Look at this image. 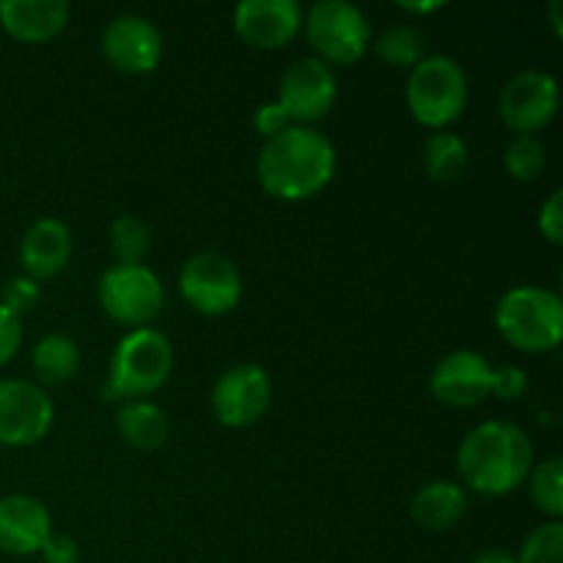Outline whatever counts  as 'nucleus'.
Masks as SVG:
<instances>
[{
	"mask_svg": "<svg viewBox=\"0 0 563 563\" xmlns=\"http://www.w3.org/2000/svg\"><path fill=\"white\" fill-rule=\"evenodd\" d=\"M561 11L563 5L555 0V3H550V14H553V27H555V36H561L563 33V25H561Z\"/></svg>",
	"mask_w": 563,
	"mask_h": 563,
	"instance_id": "36",
	"label": "nucleus"
},
{
	"mask_svg": "<svg viewBox=\"0 0 563 563\" xmlns=\"http://www.w3.org/2000/svg\"><path fill=\"white\" fill-rule=\"evenodd\" d=\"M339 99V80L333 66L319 58H297L286 66L278 82V104L286 110L291 124L311 126L333 110Z\"/></svg>",
	"mask_w": 563,
	"mask_h": 563,
	"instance_id": "12",
	"label": "nucleus"
},
{
	"mask_svg": "<svg viewBox=\"0 0 563 563\" xmlns=\"http://www.w3.org/2000/svg\"><path fill=\"white\" fill-rule=\"evenodd\" d=\"M467 75L449 55H427L407 77V108L429 130H449L467 108Z\"/></svg>",
	"mask_w": 563,
	"mask_h": 563,
	"instance_id": "5",
	"label": "nucleus"
},
{
	"mask_svg": "<svg viewBox=\"0 0 563 563\" xmlns=\"http://www.w3.org/2000/svg\"><path fill=\"white\" fill-rule=\"evenodd\" d=\"M471 165L465 141L451 130H438L423 143V170L432 181H456Z\"/></svg>",
	"mask_w": 563,
	"mask_h": 563,
	"instance_id": "22",
	"label": "nucleus"
},
{
	"mask_svg": "<svg viewBox=\"0 0 563 563\" xmlns=\"http://www.w3.org/2000/svg\"><path fill=\"white\" fill-rule=\"evenodd\" d=\"M548 165V148L537 135H515L504 152V168L515 181H533Z\"/></svg>",
	"mask_w": 563,
	"mask_h": 563,
	"instance_id": "26",
	"label": "nucleus"
},
{
	"mask_svg": "<svg viewBox=\"0 0 563 563\" xmlns=\"http://www.w3.org/2000/svg\"><path fill=\"white\" fill-rule=\"evenodd\" d=\"M53 399L27 379H0V445L27 449L53 429Z\"/></svg>",
	"mask_w": 563,
	"mask_h": 563,
	"instance_id": "11",
	"label": "nucleus"
},
{
	"mask_svg": "<svg viewBox=\"0 0 563 563\" xmlns=\"http://www.w3.org/2000/svg\"><path fill=\"white\" fill-rule=\"evenodd\" d=\"M471 563H517V559H515V553L506 548H487V550H482L478 555H473Z\"/></svg>",
	"mask_w": 563,
	"mask_h": 563,
	"instance_id": "35",
	"label": "nucleus"
},
{
	"mask_svg": "<svg viewBox=\"0 0 563 563\" xmlns=\"http://www.w3.org/2000/svg\"><path fill=\"white\" fill-rule=\"evenodd\" d=\"M31 366L36 377L47 385H64L80 368V346L66 333H47L31 352Z\"/></svg>",
	"mask_w": 563,
	"mask_h": 563,
	"instance_id": "21",
	"label": "nucleus"
},
{
	"mask_svg": "<svg viewBox=\"0 0 563 563\" xmlns=\"http://www.w3.org/2000/svg\"><path fill=\"white\" fill-rule=\"evenodd\" d=\"M115 432L130 449L157 451L168 443L170 421L159 405L148 399L124 401L115 412Z\"/></svg>",
	"mask_w": 563,
	"mask_h": 563,
	"instance_id": "20",
	"label": "nucleus"
},
{
	"mask_svg": "<svg viewBox=\"0 0 563 563\" xmlns=\"http://www.w3.org/2000/svg\"><path fill=\"white\" fill-rule=\"evenodd\" d=\"M539 231L550 245H563V190H553L539 209Z\"/></svg>",
	"mask_w": 563,
	"mask_h": 563,
	"instance_id": "30",
	"label": "nucleus"
},
{
	"mask_svg": "<svg viewBox=\"0 0 563 563\" xmlns=\"http://www.w3.org/2000/svg\"><path fill=\"white\" fill-rule=\"evenodd\" d=\"M467 493L462 484L438 478L423 484L410 504V517L418 528L429 533H445L465 517Z\"/></svg>",
	"mask_w": 563,
	"mask_h": 563,
	"instance_id": "19",
	"label": "nucleus"
},
{
	"mask_svg": "<svg viewBox=\"0 0 563 563\" xmlns=\"http://www.w3.org/2000/svg\"><path fill=\"white\" fill-rule=\"evenodd\" d=\"M69 22L66 0H0V25L22 44H44Z\"/></svg>",
	"mask_w": 563,
	"mask_h": 563,
	"instance_id": "18",
	"label": "nucleus"
},
{
	"mask_svg": "<svg viewBox=\"0 0 563 563\" xmlns=\"http://www.w3.org/2000/svg\"><path fill=\"white\" fill-rule=\"evenodd\" d=\"M495 366L473 350H454L440 357L429 377L434 399L454 410H471L493 394Z\"/></svg>",
	"mask_w": 563,
	"mask_h": 563,
	"instance_id": "14",
	"label": "nucleus"
},
{
	"mask_svg": "<svg viewBox=\"0 0 563 563\" xmlns=\"http://www.w3.org/2000/svg\"><path fill=\"white\" fill-rule=\"evenodd\" d=\"M374 53L385 64L412 69V66H418L427 58V36H423L418 25L399 22V25H390L388 31L379 33V38L374 42Z\"/></svg>",
	"mask_w": 563,
	"mask_h": 563,
	"instance_id": "23",
	"label": "nucleus"
},
{
	"mask_svg": "<svg viewBox=\"0 0 563 563\" xmlns=\"http://www.w3.org/2000/svg\"><path fill=\"white\" fill-rule=\"evenodd\" d=\"M71 234L64 220L38 218L27 225L20 242V264L31 280L55 278L69 264Z\"/></svg>",
	"mask_w": 563,
	"mask_h": 563,
	"instance_id": "17",
	"label": "nucleus"
},
{
	"mask_svg": "<svg viewBox=\"0 0 563 563\" xmlns=\"http://www.w3.org/2000/svg\"><path fill=\"white\" fill-rule=\"evenodd\" d=\"M174 372V346L154 328L130 330L110 355L108 383L99 390L104 401L146 399L163 388Z\"/></svg>",
	"mask_w": 563,
	"mask_h": 563,
	"instance_id": "3",
	"label": "nucleus"
},
{
	"mask_svg": "<svg viewBox=\"0 0 563 563\" xmlns=\"http://www.w3.org/2000/svg\"><path fill=\"white\" fill-rule=\"evenodd\" d=\"M273 401V379L256 363L225 368L212 388V412L223 427L247 429L264 418Z\"/></svg>",
	"mask_w": 563,
	"mask_h": 563,
	"instance_id": "10",
	"label": "nucleus"
},
{
	"mask_svg": "<svg viewBox=\"0 0 563 563\" xmlns=\"http://www.w3.org/2000/svg\"><path fill=\"white\" fill-rule=\"evenodd\" d=\"M515 559L517 563H563V522L548 520L533 528Z\"/></svg>",
	"mask_w": 563,
	"mask_h": 563,
	"instance_id": "27",
	"label": "nucleus"
},
{
	"mask_svg": "<svg viewBox=\"0 0 563 563\" xmlns=\"http://www.w3.org/2000/svg\"><path fill=\"white\" fill-rule=\"evenodd\" d=\"M396 9L405 11V14L410 16H427V14H434V11L445 9V3L443 0H421V3H416V0L407 3V0H401V3H396Z\"/></svg>",
	"mask_w": 563,
	"mask_h": 563,
	"instance_id": "34",
	"label": "nucleus"
},
{
	"mask_svg": "<svg viewBox=\"0 0 563 563\" xmlns=\"http://www.w3.org/2000/svg\"><path fill=\"white\" fill-rule=\"evenodd\" d=\"M500 339L520 352H550L563 339V300L542 286H515L495 306Z\"/></svg>",
	"mask_w": 563,
	"mask_h": 563,
	"instance_id": "4",
	"label": "nucleus"
},
{
	"mask_svg": "<svg viewBox=\"0 0 563 563\" xmlns=\"http://www.w3.org/2000/svg\"><path fill=\"white\" fill-rule=\"evenodd\" d=\"M258 185L278 201H308L333 181L335 148L313 126L291 124L264 141L256 159Z\"/></svg>",
	"mask_w": 563,
	"mask_h": 563,
	"instance_id": "1",
	"label": "nucleus"
},
{
	"mask_svg": "<svg viewBox=\"0 0 563 563\" xmlns=\"http://www.w3.org/2000/svg\"><path fill=\"white\" fill-rule=\"evenodd\" d=\"M179 295L201 317H225L242 300V275L223 253H196L179 273Z\"/></svg>",
	"mask_w": 563,
	"mask_h": 563,
	"instance_id": "8",
	"label": "nucleus"
},
{
	"mask_svg": "<svg viewBox=\"0 0 563 563\" xmlns=\"http://www.w3.org/2000/svg\"><path fill=\"white\" fill-rule=\"evenodd\" d=\"M38 295H42V291H38L36 280H31L27 275H20V278H11L9 284H5L3 297H0V306H5L11 313L20 317V313L31 311V308L36 306Z\"/></svg>",
	"mask_w": 563,
	"mask_h": 563,
	"instance_id": "29",
	"label": "nucleus"
},
{
	"mask_svg": "<svg viewBox=\"0 0 563 563\" xmlns=\"http://www.w3.org/2000/svg\"><path fill=\"white\" fill-rule=\"evenodd\" d=\"M456 467L467 489L484 498H504L522 487L531 473V438L517 423L484 421L462 438Z\"/></svg>",
	"mask_w": 563,
	"mask_h": 563,
	"instance_id": "2",
	"label": "nucleus"
},
{
	"mask_svg": "<svg viewBox=\"0 0 563 563\" xmlns=\"http://www.w3.org/2000/svg\"><path fill=\"white\" fill-rule=\"evenodd\" d=\"M528 495H531L533 506L542 511L550 520H561L563 517V462L559 456L539 462L528 473Z\"/></svg>",
	"mask_w": 563,
	"mask_h": 563,
	"instance_id": "24",
	"label": "nucleus"
},
{
	"mask_svg": "<svg viewBox=\"0 0 563 563\" xmlns=\"http://www.w3.org/2000/svg\"><path fill=\"white\" fill-rule=\"evenodd\" d=\"M102 311L121 328H148L165 308L163 280L146 264H113L99 275Z\"/></svg>",
	"mask_w": 563,
	"mask_h": 563,
	"instance_id": "7",
	"label": "nucleus"
},
{
	"mask_svg": "<svg viewBox=\"0 0 563 563\" xmlns=\"http://www.w3.org/2000/svg\"><path fill=\"white\" fill-rule=\"evenodd\" d=\"M22 344V319L11 313L9 308L0 306V366L16 355Z\"/></svg>",
	"mask_w": 563,
	"mask_h": 563,
	"instance_id": "32",
	"label": "nucleus"
},
{
	"mask_svg": "<svg viewBox=\"0 0 563 563\" xmlns=\"http://www.w3.org/2000/svg\"><path fill=\"white\" fill-rule=\"evenodd\" d=\"M528 390V374L526 368L515 366V363H504V366L495 368L493 374V394L500 401H515L520 396H526Z\"/></svg>",
	"mask_w": 563,
	"mask_h": 563,
	"instance_id": "28",
	"label": "nucleus"
},
{
	"mask_svg": "<svg viewBox=\"0 0 563 563\" xmlns=\"http://www.w3.org/2000/svg\"><path fill=\"white\" fill-rule=\"evenodd\" d=\"M559 80L548 71L526 69L506 80L498 97V115L515 135H537L559 113Z\"/></svg>",
	"mask_w": 563,
	"mask_h": 563,
	"instance_id": "9",
	"label": "nucleus"
},
{
	"mask_svg": "<svg viewBox=\"0 0 563 563\" xmlns=\"http://www.w3.org/2000/svg\"><path fill=\"white\" fill-rule=\"evenodd\" d=\"M253 126H256V132L264 137V141H269V137L289 130L291 119L286 115V110L280 108L278 99H269V102H262L256 108V113H253Z\"/></svg>",
	"mask_w": 563,
	"mask_h": 563,
	"instance_id": "31",
	"label": "nucleus"
},
{
	"mask_svg": "<svg viewBox=\"0 0 563 563\" xmlns=\"http://www.w3.org/2000/svg\"><path fill=\"white\" fill-rule=\"evenodd\" d=\"M313 58L335 66H352L372 47V25L350 0H319L302 14Z\"/></svg>",
	"mask_w": 563,
	"mask_h": 563,
	"instance_id": "6",
	"label": "nucleus"
},
{
	"mask_svg": "<svg viewBox=\"0 0 563 563\" xmlns=\"http://www.w3.org/2000/svg\"><path fill=\"white\" fill-rule=\"evenodd\" d=\"M102 55L121 75H148L163 58V33L141 14H119L104 25Z\"/></svg>",
	"mask_w": 563,
	"mask_h": 563,
	"instance_id": "13",
	"label": "nucleus"
},
{
	"mask_svg": "<svg viewBox=\"0 0 563 563\" xmlns=\"http://www.w3.org/2000/svg\"><path fill=\"white\" fill-rule=\"evenodd\" d=\"M108 242L115 264H143L148 247H152V231L135 214H121L110 225Z\"/></svg>",
	"mask_w": 563,
	"mask_h": 563,
	"instance_id": "25",
	"label": "nucleus"
},
{
	"mask_svg": "<svg viewBox=\"0 0 563 563\" xmlns=\"http://www.w3.org/2000/svg\"><path fill=\"white\" fill-rule=\"evenodd\" d=\"M53 533L47 506L33 495L0 498V553L36 555Z\"/></svg>",
	"mask_w": 563,
	"mask_h": 563,
	"instance_id": "16",
	"label": "nucleus"
},
{
	"mask_svg": "<svg viewBox=\"0 0 563 563\" xmlns=\"http://www.w3.org/2000/svg\"><path fill=\"white\" fill-rule=\"evenodd\" d=\"M302 14L297 0H242L234 9V31L256 49H280L302 31Z\"/></svg>",
	"mask_w": 563,
	"mask_h": 563,
	"instance_id": "15",
	"label": "nucleus"
},
{
	"mask_svg": "<svg viewBox=\"0 0 563 563\" xmlns=\"http://www.w3.org/2000/svg\"><path fill=\"white\" fill-rule=\"evenodd\" d=\"M44 563H80V544L69 533L53 531L38 550Z\"/></svg>",
	"mask_w": 563,
	"mask_h": 563,
	"instance_id": "33",
	"label": "nucleus"
}]
</instances>
